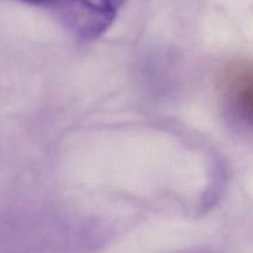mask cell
Here are the masks:
<instances>
[{"label": "cell", "instance_id": "cell-1", "mask_svg": "<svg viewBox=\"0 0 253 253\" xmlns=\"http://www.w3.org/2000/svg\"><path fill=\"white\" fill-rule=\"evenodd\" d=\"M47 10L82 41H94L111 27L126 0H17Z\"/></svg>", "mask_w": 253, "mask_h": 253}, {"label": "cell", "instance_id": "cell-2", "mask_svg": "<svg viewBox=\"0 0 253 253\" xmlns=\"http://www.w3.org/2000/svg\"><path fill=\"white\" fill-rule=\"evenodd\" d=\"M220 94L230 115L242 125L251 126L253 120V71L251 62L235 59L220 74Z\"/></svg>", "mask_w": 253, "mask_h": 253}]
</instances>
